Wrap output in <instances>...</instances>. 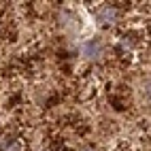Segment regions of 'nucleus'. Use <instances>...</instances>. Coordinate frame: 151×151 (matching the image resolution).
Listing matches in <instances>:
<instances>
[{
  "label": "nucleus",
  "instance_id": "obj_2",
  "mask_svg": "<svg viewBox=\"0 0 151 151\" xmlns=\"http://www.w3.org/2000/svg\"><path fill=\"white\" fill-rule=\"evenodd\" d=\"M117 19H119V9L117 6L104 4V6L98 9V22L102 26H113V24H117Z\"/></svg>",
  "mask_w": 151,
  "mask_h": 151
},
{
  "label": "nucleus",
  "instance_id": "obj_3",
  "mask_svg": "<svg viewBox=\"0 0 151 151\" xmlns=\"http://www.w3.org/2000/svg\"><path fill=\"white\" fill-rule=\"evenodd\" d=\"M81 151H96V149H92V147H83Z\"/></svg>",
  "mask_w": 151,
  "mask_h": 151
},
{
  "label": "nucleus",
  "instance_id": "obj_1",
  "mask_svg": "<svg viewBox=\"0 0 151 151\" xmlns=\"http://www.w3.org/2000/svg\"><path fill=\"white\" fill-rule=\"evenodd\" d=\"M28 145L22 136L17 134H4L0 138V151H26Z\"/></svg>",
  "mask_w": 151,
  "mask_h": 151
}]
</instances>
